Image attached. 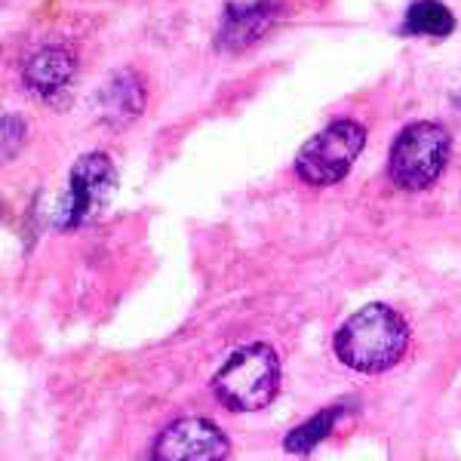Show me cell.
<instances>
[{
  "instance_id": "3",
  "label": "cell",
  "mask_w": 461,
  "mask_h": 461,
  "mask_svg": "<svg viewBox=\"0 0 461 461\" xmlns=\"http://www.w3.org/2000/svg\"><path fill=\"white\" fill-rule=\"evenodd\" d=\"M452 154V139L446 126L419 121L397 132L388 154V178L400 191H425L443 176Z\"/></svg>"
},
{
  "instance_id": "1",
  "label": "cell",
  "mask_w": 461,
  "mask_h": 461,
  "mask_svg": "<svg viewBox=\"0 0 461 461\" xmlns=\"http://www.w3.org/2000/svg\"><path fill=\"white\" fill-rule=\"evenodd\" d=\"M332 348L339 360L354 373H388L403 360L409 348V326L391 304H366L339 326Z\"/></svg>"
},
{
  "instance_id": "6",
  "label": "cell",
  "mask_w": 461,
  "mask_h": 461,
  "mask_svg": "<svg viewBox=\"0 0 461 461\" xmlns=\"http://www.w3.org/2000/svg\"><path fill=\"white\" fill-rule=\"evenodd\" d=\"M230 443L225 430L206 419H178L154 440L151 461H225Z\"/></svg>"
},
{
  "instance_id": "7",
  "label": "cell",
  "mask_w": 461,
  "mask_h": 461,
  "mask_svg": "<svg viewBox=\"0 0 461 461\" xmlns=\"http://www.w3.org/2000/svg\"><path fill=\"white\" fill-rule=\"evenodd\" d=\"M274 19H277V4L274 0H252V4H228L221 13L219 25V50L225 53H240L249 50L252 43H258L271 32Z\"/></svg>"
},
{
  "instance_id": "11",
  "label": "cell",
  "mask_w": 461,
  "mask_h": 461,
  "mask_svg": "<svg viewBox=\"0 0 461 461\" xmlns=\"http://www.w3.org/2000/svg\"><path fill=\"white\" fill-rule=\"evenodd\" d=\"M341 415H345V406H326L323 412L314 415V419H308L302 428H295L293 434L286 437L284 449L295 452V456H304V452H311L326 434H330L332 428H336V421L341 419Z\"/></svg>"
},
{
  "instance_id": "4",
  "label": "cell",
  "mask_w": 461,
  "mask_h": 461,
  "mask_svg": "<svg viewBox=\"0 0 461 461\" xmlns=\"http://www.w3.org/2000/svg\"><path fill=\"white\" fill-rule=\"evenodd\" d=\"M363 148H366V126L357 121H332L299 148L295 176L304 185H317V188L339 185L351 173Z\"/></svg>"
},
{
  "instance_id": "12",
  "label": "cell",
  "mask_w": 461,
  "mask_h": 461,
  "mask_svg": "<svg viewBox=\"0 0 461 461\" xmlns=\"http://www.w3.org/2000/svg\"><path fill=\"white\" fill-rule=\"evenodd\" d=\"M22 145H25V121H22V117L6 114L4 117V154L6 158H13Z\"/></svg>"
},
{
  "instance_id": "9",
  "label": "cell",
  "mask_w": 461,
  "mask_h": 461,
  "mask_svg": "<svg viewBox=\"0 0 461 461\" xmlns=\"http://www.w3.org/2000/svg\"><path fill=\"white\" fill-rule=\"evenodd\" d=\"M148 93L145 84L132 68H121L108 74V80L99 89V121L111 130H123L145 111Z\"/></svg>"
},
{
  "instance_id": "10",
  "label": "cell",
  "mask_w": 461,
  "mask_h": 461,
  "mask_svg": "<svg viewBox=\"0 0 461 461\" xmlns=\"http://www.w3.org/2000/svg\"><path fill=\"white\" fill-rule=\"evenodd\" d=\"M456 32V16L443 0H415L403 16V34L412 37H449Z\"/></svg>"
},
{
  "instance_id": "2",
  "label": "cell",
  "mask_w": 461,
  "mask_h": 461,
  "mask_svg": "<svg viewBox=\"0 0 461 461\" xmlns=\"http://www.w3.org/2000/svg\"><path fill=\"white\" fill-rule=\"evenodd\" d=\"M212 391L221 406L230 412H256L265 409L280 391V360L271 345H247L237 348L215 373Z\"/></svg>"
},
{
  "instance_id": "8",
  "label": "cell",
  "mask_w": 461,
  "mask_h": 461,
  "mask_svg": "<svg viewBox=\"0 0 461 461\" xmlns=\"http://www.w3.org/2000/svg\"><path fill=\"white\" fill-rule=\"evenodd\" d=\"M77 77V59L65 47H43L25 62V86L43 102H62Z\"/></svg>"
},
{
  "instance_id": "5",
  "label": "cell",
  "mask_w": 461,
  "mask_h": 461,
  "mask_svg": "<svg viewBox=\"0 0 461 461\" xmlns=\"http://www.w3.org/2000/svg\"><path fill=\"white\" fill-rule=\"evenodd\" d=\"M114 188H117V173H114V163L105 154L89 151L84 158H77L68 173V188H65L62 200H59L56 225L65 230L80 228L84 221L105 210Z\"/></svg>"
}]
</instances>
